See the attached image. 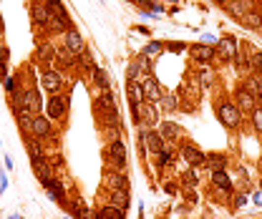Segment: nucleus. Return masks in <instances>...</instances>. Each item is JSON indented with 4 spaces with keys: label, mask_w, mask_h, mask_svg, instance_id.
Returning <instances> with one entry per match:
<instances>
[{
    "label": "nucleus",
    "mask_w": 262,
    "mask_h": 219,
    "mask_svg": "<svg viewBox=\"0 0 262 219\" xmlns=\"http://www.w3.org/2000/svg\"><path fill=\"white\" fill-rule=\"evenodd\" d=\"M15 108H26L31 114H38L40 108V101H38V94L35 91H26V94H15Z\"/></svg>",
    "instance_id": "obj_1"
},
{
    "label": "nucleus",
    "mask_w": 262,
    "mask_h": 219,
    "mask_svg": "<svg viewBox=\"0 0 262 219\" xmlns=\"http://www.w3.org/2000/svg\"><path fill=\"white\" fill-rule=\"evenodd\" d=\"M217 114H220V121H222L225 126H237L239 121H242V116H239V108H237L234 103H229V101L217 108Z\"/></svg>",
    "instance_id": "obj_2"
},
{
    "label": "nucleus",
    "mask_w": 262,
    "mask_h": 219,
    "mask_svg": "<svg viewBox=\"0 0 262 219\" xmlns=\"http://www.w3.org/2000/svg\"><path fill=\"white\" fill-rule=\"evenodd\" d=\"M46 108H48V119H63L66 116V98L53 94Z\"/></svg>",
    "instance_id": "obj_3"
},
{
    "label": "nucleus",
    "mask_w": 262,
    "mask_h": 219,
    "mask_svg": "<svg viewBox=\"0 0 262 219\" xmlns=\"http://www.w3.org/2000/svg\"><path fill=\"white\" fill-rule=\"evenodd\" d=\"M63 38H66V51H68L71 56L83 51V38H81L76 31H71V28H68V31L63 33Z\"/></svg>",
    "instance_id": "obj_4"
},
{
    "label": "nucleus",
    "mask_w": 262,
    "mask_h": 219,
    "mask_svg": "<svg viewBox=\"0 0 262 219\" xmlns=\"http://www.w3.org/2000/svg\"><path fill=\"white\" fill-rule=\"evenodd\" d=\"M31 126H33V134L40 136V139L51 134V119H46V116H33V124Z\"/></svg>",
    "instance_id": "obj_5"
},
{
    "label": "nucleus",
    "mask_w": 262,
    "mask_h": 219,
    "mask_svg": "<svg viewBox=\"0 0 262 219\" xmlns=\"http://www.w3.org/2000/svg\"><path fill=\"white\" fill-rule=\"evenodd\" d=\"M220 56H222L225 61H232V58L237 56V40H234V38H222V40H220Z\"/></svg>",
    "instance_id": "obj_6"
},
{
    "label": "nucleus",
    "mask_w": 262,
    "mask_h": 219,
    "mask_svg": "<svg viewBox=\"0 0 262 219\" xmlns=\"http://www.w3.org/2000/svg\"><path fill=\"white\" fill-rule=\"evenodd\" d=\"M61 76L56 73V71H46V73H43V89H46V91H51V94H56L58 89H61Z\"/></svg>",
    "instance_id": "obj_7"
},
{
    "label": "nucleus",
    "mask_w": 262,
    "mask_h": 219,
    "mask_svg": "<svg viewBox=\"0 0 262 219\" xmlns=\"http://www.w3.org/2000/svg\"><path fill=\"white\" fill-rule=\"evenodd\" d=\"M141 89H144V98H146V101H159V98H162V89H159L157 81H151V78L144 81Z\"/></svg>",
    "instance_id": "obj_8"
},
{
    "label": "nucleus",
    "mask_w": 262,
    "mask_h": 219,
    "mask_svg": "<svg viewBox=\"0 0 262 219\" xmlns=\"http://www.w3.org/2000/svg\"><path fill=\"white\" fill-rule=\"evenodd\" d=\"M141 139L146 141V146H149L151 154H159V151L164 149V144H162V136H159V134H149V131H141Z\"/></svg>",
    "instance_id": "obj_9"
},
{
    "label": "nucleus",
    "mask_w": 262,
    "mask_h": 219,
    "mask_svg": "<svg viewBox=\"0 0 262 219\" xmlns=\"http://www.w3.org/2000/svg\"><path fill=\"white\" fill-rule=\"evenodd\" d=\"M184 159L189 161V166H202V164L207 161V156L202 154L199 149H194V146H187V149H184Z\"/></svg>",
    "instance_id": "obj_10"
},
{
    "label": "nucleus",
    "mask_w": 262,
    "mask_h": 219,
    "mask_svg": "<svg viewBox=\"0 0 262 219\" xmlns=\"http://www.w3.org/2000/svg\"><path fill=\"white\" fill-rule=\"evenodd\" d=\"M192 56L199 63H209L214 58V48L212 46H192Z\"/></svg>",
    "instance_id": "obj_11"
},
{
    "label": "nucleus",
    "mask_w": 262,
    "mask_h": 219,
    "mask_svg": "<svg viewBox=\"0 0 262 219\" xmlns=\"http://www.w3.org/2000/svg\"><path fill=\"white\" fill-rule=\"evenodd\" d=\"M56 58V48H53V43H40L38 46V61H43V63H51Z\"/></svg>",
    "instance_id": "obj_12"
},
{
    "label": "nucleus",
    "mask_w": 262,
    "mask_h": 219,
    "mask_svg": "<svg viewBox=\"0 0 262 219\" xmlns=\"http://www.w3.org/2000/svg\"><path fill=\"white\" fill-rule=\"evenodd\" d=\"M111 156H114V164L116 166H124V161H126V151H124V144L121 141H111Z\"/></svg>",
    "instance_id": "obj_13"
},
{
    "label": "nucleus",
    "mask_w": 262,
    "mask_h": 219,
    "mask_svg": "<svg viewBox=\"0 0 262 219\" xmlns=\"http://www.w3.org/2000/svg\"><path fill=\"white\" fill-rule=\"evenodd\" d=\"M33 18H35V23H38V26H48L51 10H48V8H43V5H33Z\"/></svg>",
    "instance_id": "obj_14"
},
{
    "label": "nucleus",
    "mask_w": 262,
    "mask_h": 219,
    "mask_svg": "<svg viewBox=\"0 0 262 219\" xmlns=\"http://www.w3.org/2000/svg\"><path fill=\"white\" fill-rule=\"evenodd\" d=\"M247 8H250L247 0H232L229 13H232V15H237V18H245V15H247Z\"/></svg>",
    "instance_id": "obj_15"
},
{
    "label": "nucleus",
    "mask_w": 262,
    "mask_h": 219,
    "mask_svg": "<svg viewBox=\"0 0 262 219\" xmlns=\"http://www.w3.org/2000/svg\"><path fill=\"white\" fill-rule=\"evenodd\" d=\"M111 204H114L116 209H121V212L129 207V194H126V189H119V191L111 196Z\"/></svg>",
    "instance_id": "obj_16"
},
{
    "label": "nucleus",
    "mask_w": 262,
    "mask_h": 219,
    "mask_svg": "<svg viewBox=\"0 0 262 219\" xmlns=\"http://www.w3.org/2000/svg\"><path fill=\"white\" fill-rule=\"evenodd\" d=\"M46 189H48V194L53 196L56 202H63V199H66V194H63V189H61V184H58V182L48 179V182H46Z\"/></svg>",
    "instance_id": "obj_17"
},
{
    "label": "nucleus",
    "mask_w": 262,
    "mask_h": 219,
    "mask_svg": "<svg viewBox=\"0 0 262 219\" xmlns=\"http://www.w3.org/2000/svg\"><path fill=\"white\" fill-rule=\"evenodd\" d=\"M212 182H214V187H220V189H229L232 187V179L227 177L225 171H214L212 174Z\"/></svg>",
    "instance_id": "obj_18"
},
{
    "label": "nucleus",
    "mask_w": 262,
    "mask_h": 219,
    "mask_svg": "<svg viewBox=\"0 0 262 219\" xmlns=\"http://www.w3.org/2000/svg\"><path fill=\"white\" fill-rule=\"evenodd\" d=\"M237 101H239V106H242V108H252L255 94H250L247 89H239V91H237Z\"/></svg>",
    "instance_id": "obj_19"
},
{
    "label": "nucleus",
    "mask_w": 262,
    "mask_h": 219,
    "mask_svg": "<svg viewBox=\"0 0 262 219\" xmlns=\"http://www.w3.org/2000/svg\"><path fill=\"white\" fill-rule=\"evenodd\" d=\"M98 219H124V212L111 204V207H103V209L98 212Z\"/></svg>",
    "instance_id": "obj_20"
},
{
    "label": "nucleus",
    "mask_w": 262,
    "mask_h": 219,
    "mask_svg": "<svg viewBox=\"0 0 262 219\" xmlns=\"http://www.w3.org/2000/svg\"><path fill=\"white\" fill-rule=\"evenodd\" d=\"M33 166H35V171H38L40 182L46 184V182L51 179V171H48V166H46V159H38V161H33Z\"/></svg>",
    "instance_id": "obj_21"
},
{
    "label": "nucleus",
    "mask_w": 262,
    "mask_h": 219,
    "mask_svg": "<svg viewBox=\"0 0 262 219\" xmlns=\"http://www.w3.org/2000/svg\"><path fill=\"white\" fill-rule=\"evenodd\" d=\"M207 161H209V166H212L214 171H222V169H225V164H227V159H225L222 154H209V156H207Z\"/></svg>",
    "instance_id": "obj_22"
},
{
    "label": "nucleus",
    "mask_w": 262,
    "mask_h": 219,
    "mask_svg": "<svg viewBox=\"0 0 262 219\" xmlns=\"http://www.w3.org/2000/svg\"><path fill=\"white\" fill-rule=\"evenodd\" d=\"M129 96L134 98V103H141L144 101V89L136 86V83H129Z\"/></svg>",
    "instance_id": "obj_23"
},
{
    "label": "nucleus",
    "mask_w": 262,
    "mask_h": 219,
    "mask_svg": "<svg viewBox=\"0 0 262 219\" xmlns=\"http://www.w3.org/2000/svg\"><path fill=\"white\" fill-rule=\"evenodd\" d=\"M245 23H247L250 28H262V15H260V13H247V15H245Z\"/></svg>",
    "instance_id": "obj_24"
},
{
    "label": "nucleus",
    "mask_w": 262,
    "mask_h": 219,
    "mask_svg": "<svg viewBox=\"0 0 262 219\" xmlns=\"http://www.w3.org/2000/svg\"><path fill=\"white\" fill-rule=\"evenodd\" d=\"M162 134H164L166 139H169V136H177V134H179V126L171 124V121H166V124L162 126Z\"/></svg>",
    "instance_id": "obj_25"
},
{
    "label": "nucleus",
    "mask_w": 262,
    "mask_h": 219,
    "mask_svg": "<svg viewBox=\"0 0 262 219\" xmlns=\"http://www.w3.org/2000/svg\"><path fill=\"white\" fill-rule=\"evenodd\" d=\"M28 154H31V159H33V161L43 159V151H40V146H38L35 141H28Z\"/></svg>",
    "instance_id": "obj_26"
},
{
    "label": "nucleus",
    "mask_w": 262,
    "mask_h": 219,
    "mask_svg": "<svg viewBox=\"0 0 262 219\" xmlns=\"http://www.w3.org/2000/svg\"><path fill=\"white\" fill-rule=\"evenodd\" d=\"M250 89H252V94H257V96L262 98V76L250 78Z\"/></svg>",
    "instance_id": "obj_27"
},
{
    "label": "nucleus",
    "mask_w": 262,
    "mask_h": 219,
    "mask_svg": "<svg viewBox=\"0 0 262 219\" xmlns=\"http://www.w3.org/2000/svg\"><path fill=\"white\" fill-rule=\"evenodd\" d=\"M108 182H111L116 189H126V179H124V177H119V174H111V177H108Z\"/></svg>",
    "instance_id": "obj_28"
},
{
    "label": "nucleus",
    "mask_w": 262,
    "mask_h": 219,
    "mask_svg": "<svg viewBox=\"0 0 262 219\" xmlns=\"http://www.w3.org/2000/svg\"><path fill=\"white\" fill-rule=\"evenodd\" d=\"M96 83L101 86V89H106V86H108V76H106L101 68H96Z\"/></svg>",
    "instance_id": "obj_29"
},
{
    "label": "nucleus",
    "mask_w": 262,
    "mask_h": 219,
    "mask_svg": "<svg viewBox=\"0 0 262 219\" xmlns=\"http://www.w3.org/2000/svg\"><path fill=\"white\" fill-rule=\"evenodd\" d=\"M252 121H255V128H257V131H262V108H255Z\"/></svg>",
    "instance_id": "obj_30"
},
{
    "label": "nucleus",
    "mask_w": 262,
    "mask_h": 219,
    "mask_svg": "<svg viewBox=\"0 0 262 219\" xmlns=\"http://www.w3.org/2000/svg\"><path fill=\"white\" fill-rule=\"evenodd\" d=\"M159 51H162L159 43H151V46H146V48H144V56H154V53H159Z\"/></svg>",
    "instance_id": "obj_31"
},
{
    "label": "nucleus",
    "mask_w": 262,
    "mask_h": 219,
    "mask_svg": "<svg viewBox=\"0 0 262 219\" xmlns=\"http://www.w3.org/2000/svg\"><path fill=\"white\" fill-rule=\"evenodd\" d=\"M162 101H164V106H166V108H171V111L177 108V98H174V96H162Z\"/></svg>",
    "instance_id": "obj_32"
},
{
    "label": "nucleus",
    "mask_w": 262,
    "mask_h": 219,
    "mask_svg": "<svg viewBox=\"0 0 262 219\" xmlns=\"http://www.w3.org/2000/svg\"><path fill=\"white\" fill-rule=\"evenodd\" d=\"M199 78H202V86H204V89H207V86H212V81H214V76H212L209 71H204Z\"/></svg>",
    "instance_id": "obj_33"
},
{
    "label": "nucleus",
    "mask_w": 262,
    "mask_h": 219,
    "mask_svg": "<svg viewBox=\"0 0 262 219\" xmlns=\"http://www.w3.org/2000/svg\"><path fill=\"white\" fill-rule=\"evenodd\" d=\"M252 65L262 71V53H252Z\"/></svg>",
    "instance_id": "obj_34"
},
{
    "label": "nucleus",
    "mask_w": 262,
    "mask_h": 219,
    "mask_svg": "<svg viewBox=\"0 0 262 219\" xmlns=\"http://www.w3.org/2000/svg\"><path fill=\"white\" fill-rule=\"evenodd\" d=\"M159 159H162L159 164H169V161H171V156H169V151H164V149H162V151H159Z\"/></svg>",
    "instance_id": "obj_35"
},
{
    "label": "nucleus",
    "mask_w": 262,
    "mask_h": 219,
    "mask_svg": "<svg viewBox=\"0 0 262 219\" xmlns=\"http://www.w3.org/2000/svg\"><path fill=\"white\" fill-rule=\"evenodd\" d=\"M5 91H15V78H5Z\"/></svg>",
    "instance_id": "obj_36"
},
{
    "label": "nucleus",
    "mask_w": 262,
    "mask_h": 219,
    "mask_svg": "<svg viewBox=\"0 0 262 219\" xmlns=\"http://www.w3.org/2000/svg\"><path fill=\"white\" fill-rule=\"evenodd\" d=\"M136 73H139V65H136V63H134V65H129V81L134 78Z\"/></svg>",
    "instance_id": "obj_37"
},
{
    "label": "nucleus",
    "mask_w": 262,
    "mask_h": 219,
    "mask_svg": "<svg viewBox=\"0 0 262 219\" xmlns=\"http://www.w3.org/2000/svg\"><path fill=\"white\" fill-rule=\"evenodd\" d=\"M184 182H187V184H192V187H194V184H196V177H194V174H187V177H184Z\"/></svg>",
    "instance_id": "obj_38"
},
{
    "label": "nucleus",
    "mask_w": 262,
    "mask_h": 219,
    "mask_svg": "<svg viewBox=\"0 0 262 219\" xmlns=\"http://www.w3.org/2000/svg\"><path fill=\"white\" fill-rule=\"evenodd\" d=\"M134 3H139V5H151L149 0H134Z\"/></svg>",
    "instance_id": "obj_39"
},
{
    "label": "nucleus",
    "mask_w": 262,
    "mask_h": 219,
    "mask_svg": "<svg viewBox=\"0 0 262 219\" xmlns=\"http://www.w3.org/2000/svg\"><path fill=\"white\" fill-rule=\"evenodd\" d=\"M255 202H257V204H262V194H257V196H255Z\"/></svg>",
    "instance_id": "obj_40"
},
{
    "label": "nucleus",
    "mask_w": 262,
    "mask_h": 219,
    "mask_svg": "<svg viewBox=\"0 0 262 219\" xmlns=\"http://www.w3.org/2000/svg\"><path fill=\"white\" fill-rule=\"evenodd\" d=\"M220 3H225V0H220Z\"/></svg>",
    "instance_id": "obj_41"
}]
</instances>
